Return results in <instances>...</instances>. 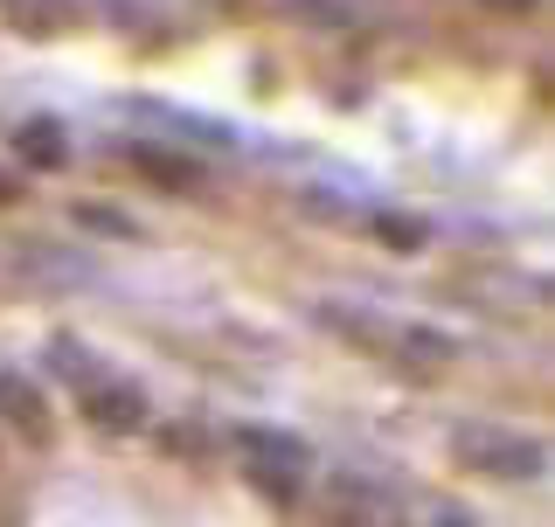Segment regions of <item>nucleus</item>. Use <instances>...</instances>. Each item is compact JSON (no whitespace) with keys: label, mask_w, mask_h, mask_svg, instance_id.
Instances as JSON below:
<instances>
[{"label":"nucleus","mask_w":555,"mask_h":527,"mask_svg":"<svg viewBox=\"0 0 555 527\" xmlns=\"http://www.w3.org/2000/svg\"><path fill=\"white\" fill-rule=\"evenodd\" d=\"M0 416H8L28 445H49V437H56V416L42 410V389H35L28 375H14V368L0 375Z\"/></svg>","instance_id":"4"},{"label":"nucleus","mask_w":555,"mask_h":527,"mask_svg":"<svg viewBox=\"0 0 555 527\" xmlns=\"http://www.w3.org/2000/svg\"><path fill=\"white\" fill-rule=\"evenodd\" d=\"M14 153H22V160L28 167H63V132L56 126H42V118H35V126H22V132H14Z\"/></svg>","instance_id":"5"},{"label":"nucleus","mask_w":555,"mask_h":527,"mask_svg":"<svg viewBox=\"0 0 555 527\" xmlns=\"http://www.w3.org/2000/svg\"><path fill=\"white\" fill-rule=\"evenodd\" d=\"M250 486H257V493H264V500H278V506H292V500H299V465H250Z\"/></svg>","instance_id":"6"},{"label":"nucleus","mask_w":555,"mask_h":527,"mask_svg":"<svg viewBox=\"0 0 555 527\" xmlns=\"http://www.w3.org/2000/svg\"><path fill=\"white\" fill-rule=\"evenodd\" d=\"M375 236L389 243V250H403V257H410V250H424V222H410V216H382V222H375Z\"/></svg>","instance_id":"8"},{"label":"nucleus","mask_w":555,"mask_h":527,"mask_svg":"<svg viewBox=\"0 0 555 527\" xmlns=\"http://www.w3.org/2000/svg\"><path fill=\"white\" fill-rule=\"evenodd\" d=\"M451 451L473 472H493V479H534V472H542V445H534V437L486 430V424H459L451 430Z\"/></svg>","instance_id":"1"},{"label":"nucleus","mask_w":555,"mask_h":527,"mask_svg":"<svg viewBox=\"0 0 555 527\" xmlns=\"http://www.w3.org/2000/svg\"><path fill=\"white\" fill-rule=\"evenodd\" d=\"M486 8H493V14H534L542 0H486Z\"/></svg>","instance_id":"11"},{"label":"nucleus","mask_w":555,"mask_h":527,"mask_svg":"<svg viewBox=\"0 0 555 527\" xmlns=\"http://www.w3.org/2000/svg\"><path fill=\"white\" fill-rule=\"evenodd\" d=\"M77 410H83V424H98L112 437L146 424V402H139V389H126V382H91V389H77Z\"/></svg>","instance_id":"2"},{"label":"nucleus","mask_w":555,"mask_h":527,"mask_svg":"<svg viewBox=\"0 0 555 527\" xmlns=\"http://www.w3.org/2000/svg\"><path fill=\"white\" fill-rule=\"evenodd\" d=\"M160 445H167V451H181V459H195L202 437H195V430H160Z\"/></svg>","instance_id":"10"},{"label":"nucleus","mask_w":555,"mask_h":527,"mask_svg":"<svg viewBox=\"0 0 555 527\" xmlns=\"http://www.w3.org/2000/svg\"><path fill=\"white\" fill-rule=\"evenodd\" d=\"M77 222H83V230H112V236H132V222L118 216V208H77Z\"/></svg>","instance_id":"9"},{"label":"nucleus","mask_w":555,"mask_h":527,"mask_svg":"<svg viewBox=\"0 0 555 527\" xmlns=\"http://www.w3.org/2000/svg\"><path fill=\"white\" fill-rule=\"evenodd\" d=\"M126 167L146 188H167V195L202 188V160H188V153H173V146H146V139H132V146H126Z\"/></svg>","instance_id":"3"},{"label":"nucleus","mask_w":555,"mask_h":527,"mask_svg":"<svg viewBox=\"0 0 555 527\" xmlns=\"http://www.w3.org/2000/svg\"><path fill=\"white\" fill-rule=\"evenodd\" d=\"M49 361H56V375L77 382V389H91V382H98V368H91V355H83L77 340H56V347H49Z\"/></svg>","instance_id":"7"}]
</instances>
